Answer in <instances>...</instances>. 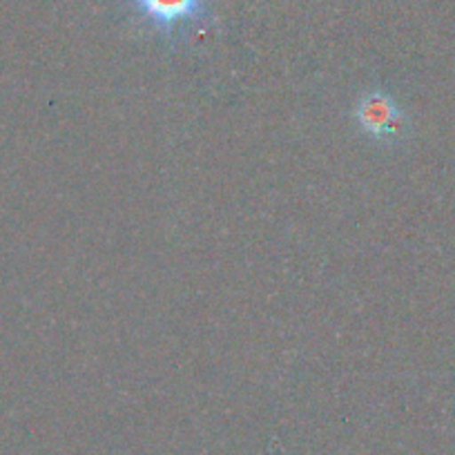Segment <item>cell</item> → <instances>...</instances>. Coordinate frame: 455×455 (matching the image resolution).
Returning a JSON list of instances; mask_svg holds the SVG:
<instances>
[{
    "label": "cell",
    "instance_id": "cell-1",
    "mask_svg": "<svg viewBox=\"0 0 455 455\" xmlns=\"http://www.w3.org/2000/svg\"><path fill=\"white\" fill-rule=\"evenodd\" d=\"M353 121L364 137L382 146L402 141L409 128L404 109L387 90L364 92L353 108Z\"/></svg>",
    "mask_w": 455,
    "mask_h": 455
},
{
    "label": "cell",
    "instance_id": "cell-2",
    "mask_svg": "<svg viewBox=\"0 0 455 455\" xmlns=\"http://www.w3.org/2000/svg\"><path fill=\"white\" fill-rule=\"evenodd\" d=\"M132 10L159 34L174 36L186 25L196 23L205 12V0H128Z\"/></svg>",
    "mask_w": 455,
    "mask_h": 455
}]
</instances>
